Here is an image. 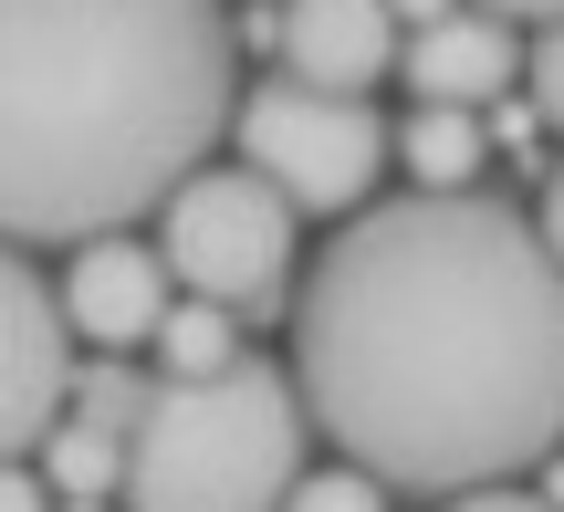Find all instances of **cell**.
Masks as SVG:
<instances>
[{"instance_id": "6da1fadb", "label": "cell", "mask_w": 564, "mask_h": 512, "mask_svg": "<svg viewBox=\"0 0 564 512\" xmlns=\"http://www.w3.org/2000/svg\"><path fill=\"white\" fill-rule=\"evenodd\" d=\"M293 397L387 492H481L564 450V262L481 188L366 199L293 293Z\"/></svg>"}, {"instance_id": "5b68a950", "label": "cell", "mask_w": 564, "mask_h": 512, "mask_svg": "<svg viewBox=\"0 0 564 512\" xmlns=\"http://www.w3.org/2000/svg\"><path fill=\"white\" fill-rule=\"evenodd\" d=\"M158 262L178 293L220 314H282L293 293V199L262 188L251 167H188L158 199Z\"/></svg>"}, {"instance_id": "8fae6325", "label": "cell", "mask_w": 564, "mask_h": 512, "mask_svg": "<svg viewBox=\"0 0 564 512\" xmlns=\"http://www.w3.org/2000/svg\"><path fill=\"white\" fill-rule=\"evenodd\" d=\"M398 157L419 167V188H470L481 178V126H470V105H419Z\"/></svg>"}, {"instance_id": "ba28073f", "label": "cell", "mask_w": 564, "mask_h": 512, "mask_svg": "<svg viewBox=\"0 0 564 512\" xmlns=\"http://www.w3.org/2000/svg\"><path fill=\"white\" fill-rule=\"evenodd\" d=\"M63 325L95 335V346H147L167 314V262L147 241H126V230H105V241L74 251V272H63Z\"/></svg>"}, {"instance_id": "52a82bcc", "label": "cell", "mask_w": 564, "mask_h": 512, "mask_svg": "<svg viewBox=\"0 0 564 512\" xmlns=\"http://www.w3.org/2000/svg\"><path fill=\"white\" fill-rule=\"evenodd\" d=\"M282 74L314 84V95H366V84L398 63V11L387 0H282L272 11Z\"/></svg>"}, {"instance_id": "ac0fdd59", "label": "cell", "mask_w": 564, "mask_h": 512, "mask_svg": "<svg viewBox=\"0 0 564 512\" xmlns=\"http://www.w3.org/2000/svg\"><path fill=\"white\" fill-rule=\"evenodd\" d=\"M470 11H491V21H564V0H470Z\"/></svg>"}, {"instance_id": "d6986e66", "label": "cell", "mask_w": 564, "mask_h": 512, "mask_svg": "<svg viewBox=\"0 0 564 512\" xmlns=\"http://www.w3.org/2000/svg\"><path fill=\"white\" fill-rule=\"evenodd\" d=\"M387 11H398V21H440L449 0H387Z\"/></svg>"}, {"instance_id": "8992f818", "label": "cell", "mask_w": 564, "mask_h": 512, "mask_svg": "<svg viewBox=\"0 0 564 512\" xmlns=\"http://www.w3.org/2000/svg\"><path fill=\"white\" fill-rule=\"evenodd\" d=\"M74 397V325H63L53 283L0 241V460L42 450Z\"/></svg>"}, {"instance_id": "2e32d148", "label": "cell", "mask_w": 564, "mask_h": 512, "mask_svg": "<svg viewBox=\"0 0 564 512\" xmlns=\"http://www.w3.org/2000/svg\"><path fill=\"white\" fill-rule=\"evenodd\" d=\"M0 512H53V481L21 471V460H0Z\"/></svg>"}, {"instance_id": "7a4b0ae2", "label": "cell", "mask_w": 564, "mask_h": 512, "mask_svg": "<svg viewBox=\"0 0 564 512\" xmlns=\"http://www.w3.org/2000/svg\"><path fill=\"white\" fill-rule=\"evenodd\" d=\"M241 105L220 0H0V241L147 220Z\"/></svg>"}, {"instance_id": "9a60e30c", "label": "cell", "mask_w": 564, "mask_h": 512, "mask_svg": "<svg viewBox=\"0 0 564 512\" xmlns=\"http://www.w3.org/2000/svg\"><path fill=\"white\" fill-rule=\"evenodd\" d=\"M449 512H564L544 492H512V481H481V492H449Z\"/></svg>"}, {"instance_id": "5bb4252c", "label": "cell", "mask_w": 564, "mask_h": 512, "mask_svg": "<svg viewBox=\"0 0 564 512\" xmlns=\"http://www.w3.org/2000/svg\"><path fill=\"white\" fill-rule=\"evenodd\" d=\"M523 84H533V116L564 126V21H544V42L523 53Z\"/></svg>"}, {"instance_id": "7c38bea8", "label": "cell", "mask_w": 564, "mask_h": 512, "mask_svg": "<svg viewBox=\"0 0 564 512\" xmlns=\"http://www.w3.org/2000/svg\"><path fill=\"white\" fill-rule=\"evenodd\" d=\"M230 325H241V314H220V304H199V293H188V304H167L158 314V335H147V346H158V377H209V367H230Z\"/></svg>"}, {"instance_id": "277c9868", "label": "cell", "mask_w": 564, "mask_h": 512, "mask_svg": "<svg viewBox=\"0 0 564 512\" xmlns=\"http://www.w3.org/2000/svg\"><path fill=\"white\" fill-rule=\"evenodd\" d=\"M230 137H241V167L262 188L293 199V220H356L377 199V167H387V126L366 95H314V84L272 74L230 105Z\"/></svg>"}, {"instance_id": "30bf717a", "label": "cell", "mask_w": 564, "mask_h": 512, "mask_svg": "<svg viewBox=\"0 0 564 512\" xmlns=\"http://www.w3.org/2000/svg\"><path fill=\"white\" fill-rule=\"evenodd\" d=\"M42 471H53L74 502H105V492L126 481V429H105V418L63 408V418H53V439H42Z\"/></svg>"}, {"instance_id": "9c48e42d", "label": "cell", "mask_w": 564, "mask_h": 512, "mask_svg": "<svg viewBox=\"0 0 564 512\" xmlns=\"http://www.w3.org/2000/svg\"><path fill=\"white\" fill-rule=\"evenodd\" d=\"M398 63H408V84H419V105H491V95H512V74H523L512 21H491V11L419 21V42H398Z\"/></svg>"}, {"instance_id": "3957f363", "label": "cell", "mask_w": 564, "mask_h": 512, "mask_svg": "<svg viewBox=\"0 0 564 512\" xmlns=\"http://www.w3.org/2000/svg\"><path fill=\"white\" fill-rule=\"evenodd\" d=\"M303 397L262 356L209 377H147L126 418V512H282L303 481Z\"/></svg>"}, {"instance_id": "4fadbf2b", "label": "cell", "mask_w": 564, "mask_h": 512, "mask_svg": "<svg viewBox=\"0 0 564 512\" xmlns=\"http://www.w3.org/2000/svg\"><path fill=\"white\" fill-rule=\"evenodd\" d=\"M282 512H387V481H366L356 460H335V471H303L293 492H282Z\"/></svg>"}, {"instance_id": "e0dca14e", "label": "cell", "mask_w": 564, "mask_h": 512, "mask_svg": "<svg viewBox=\"0 0 564 512\" xmlns=\"http://www.w3.org/2000/svg\"><path fill=\"white\" fill-rule=\"evenodd\" d=\"M533 230H544V251H554V262H564V167H554V178H544V220H533Z\"/></svg>"}]
</instances>
